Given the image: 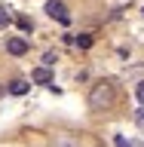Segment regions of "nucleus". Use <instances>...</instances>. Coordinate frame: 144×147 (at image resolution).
<instances>
[{"mask_svg": "<svg viewBox=\"0 0 144 147\" xmlns=\"http://www.w3.org/2000/svg\"><path fill=\"white\" fill-rule=\"evenodd\" d=\"M114 101H117V86L110 80H98L89 89V107L92 110H110Z\"/></svg>", "mask_w": 144, "mask_h": 147, "instance_id": "nucleus-1", "label": "nucleus"}, {"mask_svg": "<svg viewBox=\"0 0 144 147\" xmlns=\"http://www.w3.org/2000/svg\"><path fill=\"white\" fill-rule=\"evenodd\" d=\"M46 12H49L52 18H58V22H64V25H68V9H64L62 0H49V3H46Z\"/></svg>", "mask_w": 144, "mask_h": 147, "instance_id": "nucleus-2", "label": "nucleus"}, {"mask_svg": "<svg viewBox=\"0 0 144 147\" xmlns=\"http://www.w3.org/2000/svg\"><path fill=\"white\" fill-rule=\"evenodd\" d=\"M6 52L9 55H25L28 52V40L25 37H9L6 40Z\"/></svg>", "mask_w": 144, "mask_h": 147, "instance_id": "nucleus-3", "label": "nucleus"}, {"mask_svg": "<svg viewBox=\"0 0 144 147\" xmlns=\"http://www.w3.org/2000/svg\"><path fill=\"white\" fill-rule=\"evenodd\" d=\"M31 80H34V83H43V86H49V83H52V74H49V64H43V67H37V71L31 74Z\"/></svg>", "mask_w": 144, "mask_h": 147, "instance_id": "nucleus-4", "label": "nucleus"}, {"mask_svg": "<svg viewBox=\"0 0 144 147\" xmlns=\"http://www.w3.org/2000/svg\"><path fill=\"white\" fill-rule=\"evenodd\" d=\"M28 89H31V83H28V80H16L12 86H9V92H12V95H25Z\"/></svg>", "mask_w": 144, "mask_h": 147, "instance_id": "nucleus-5", "label": "nucleus"}, {"mask_svg": "<svg viewBox=\"0 0 144 147\" xmlns=\"http://www.w3.org/2000/svg\"><path fill=\"white\" fill-rule=\"evenodd\" d=\"M55 147H80V141L71 138V135H58L55 138Z\"/></svg>", "mask_w": 144, "mask_h": 147, "instance_id": "nucleus-6", "label": "nucleus"}, {"mask_svg": "<svg viewBox=\"0 0 144 147\" xmlns=\"http://www.w3.org/2000/svg\"><path fill=\"white\" fill-rule=\"evenodd\" d=\"M9 22H12V16H9L6 9L0 6V31H3V28H6V25H9Z\"/></svg>", "mask_w": 144, "mask_h": 147, "instance_id": "nucleus-7", "label": "nucleus"}, {"mask_svg": "<svg viewBox=\"0 0 144 147\" xmlns=\"http://www.w3.org/2000/svg\"><path fill=\"white\" fill-rule=\"evenodd\" d=\"M77 46H80V49H89V46H92V37H86V34L77 37Z\"/></svg>", "mask_w": 144, "mask_h": 147, "instance_id": "nucleus-8", "label": "nucleus"}, {"mask_svg": "<svg viewBox=\"0 0 144 147\" xmlns=\"http://www.w3.org/2000/svg\"><path fill=\"white\" fill-rule=\"evenodd\" d=\"M135 98H138V104H144V83L135 86Z\"/></svg>", "mask_w": 144, "mask_h": 147, "instance_id": "nucleus-9", "label": "nucleus"}, {"mask_svg": "<svg viewBox=\"0 0 144 147\" xmlns=\"http://www.w3.org/2000/svg\"><path fill=\"white\" fill-rule=\"evenodd\" d=\"M114 141H117V147H135V144H132V141H126V138H123V135H117V138H114Z\"/></svg>", "mask_w": 144, "mask_h": 147, "instance_id": "nucleus-10", "label": "nucleus"}, {"mask_svg": "<svg viewBox=\"0 0 144 147\" xmlns=\"http://www.w3.org/2000/svg\"><path fill=\"white\" fill-rule=\"evenodd\" d=\"M135 119H138V126H144V110H138V113H135Z\"/></svg>", "mask_w": 144, "mask_h": 147, "instance_id": "nucleus-11", "label": "nucleus"}]
</instances>
